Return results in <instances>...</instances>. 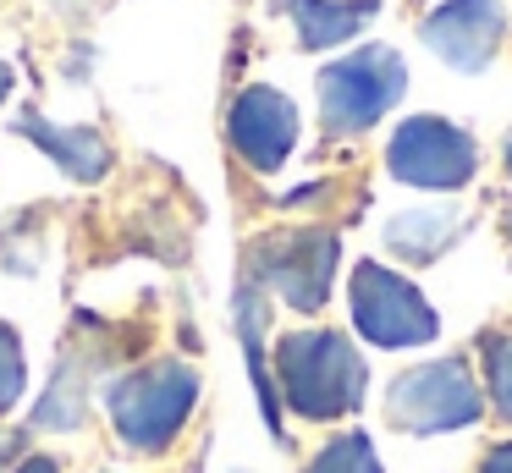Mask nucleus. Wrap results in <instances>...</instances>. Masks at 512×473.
Returning a JSON list of instances; mask_svg holds the SVG:
<instances>
[{"mask_svg":"<svg viewBox=\"0 0 512 473\" xmlns=\"http://www.w3.org/2000/svg\"><path fill=\"white\" fill-rule=\"evenodd\" d=\"M276 374H281V396L292 413L303 418H342L358 413L364 402L369 369L358 358V347L342 330H292L276 347Z\"/></svg>","mask_w":512,"mask_h":473,"instance_id":"f257e3e1","label":"nucleus"},{"mask_svg":"<svg viewBox=\"0 0 512 473\" xmlns=\"http://www.w3.org/2000/svg\"><path fill=\"white\" fill-rule=\"evenodd\" d=\"M485 413L479 380L468 358H435L419 369L397 374L386 391V418L408 435H446V429H468Z\"/></svg>","mask_w":512,"mask_h":473,"instance_id":"f03ea898","label":"nucleus"},{"mask_svg":"<svg viewBox=\"0 0 512 473\" xmlns=\"http://www.w3.org/2000/svg\"><path fill=\"white\" fill-rule=\"evenodd\" d=\"M199 402V374L188 363H149L111 385V418L133 451H160Z\"/></svg>","mask_w":512,"mask_h":473,"instance_id":"7ed1b4c3","label":"nucleus"},{"mask_svg":"<svg viewBox=\"0 0 512 473\" xmlns=\"http://www.w3.org/2000/svg\"><path fill=\"white\" fill-rule=\"evenodd\" d=\"M402 88H408L402 55L386 50V44H369V50L331 61L320 72V116L331 132H364L397 105Z\"/></svg>","mask_w":512,"mask_h":473,"instance_id":"20e7f679","label":"nucleus"},{"mask_svg":"<svg viewBox=\"0 0 512 473\" xmlns=\"http://www.w3.org/2000/svg\"><path fill=\"white\" fill-rule=\"evenodd\" d=\"M347 297H353L358 336L375 341V347H424V341H435V330H441V319L424 303L419 286L402 281L397 270H386V264H375V259L353 270Z\"/></svg>","mask_w":512,"mask_h":473,"instance_id":"39448f33","label":"nucleus"},{"mask_svg":"<svg viewBox=\"0 0 512 473\" xmlns=\"http://www.w3.org/2000/svg\"><path fill=\"white\" fill-rule=\"evenodd\" d=\"M386 165L397 182L408 187H435V193H452L474 176L479 154H474V138L463 127L441 116H408L397 132H391V149H386Z\"/></svg>","mask_w":512,"mask_h":473,"instance_id":"423d86ee","label":"nucleus"},{"mask_svg":"<svg viewBox=\"0 0 512 473\" xmlns=\"http://www.w3.org/2000/svg\"><path fill=\"white\" fill-rule=\"evenodd\" d=\"M336 237L331 231H287V237H270L259 248V275L287 297L292 308L314 314V308L331 297V275H336Z\"/></svg>","mask_w":512,"mask_h":473,"instance_id":"0eeeda50","label":"nucleus"},{"mask_svg":"<svg viewBox=\"0 0 512 473\" xmlns=\"http://www.w3.org/2000/svg\"><path fill=\"white\" fill-rule=\"evenodd\" d=\"M501 33H507V11L501 0H446L430 22H424V44L457 72H485L496 55Z\"/></svg>","mask_w":512,"mask_h":473,"instance_id":"6e6552de","label":"nucleus"},{"mask_svg":"<svg viewBox=\"0 0 512 473\" xmlns=\"http://www.w3.org/2000/svg\"><path fill=\"white\" fill-rule=\"evenodd\" d=\"M298 143V110L276 88H243L232 105V149L254 171H276Z\"/></svg>","mask_w":512,"mask_h":473,"instance_id":"1a4fd4ad","label":"nucleus"},{"mask_svg":"<svg viewBox=\"0 0 512 473\" xmlns=\"http://www.w3.org/2000/svg\"><path fill=\"white\" fill-rule=\"evenodd\" d=\"M287 11L298 22L303 50H331V44H347L375 17L380 0H287Z\"/></svg>","mask_w":512,"mask_h":473,"instance_id":"9d476101","label":"nucleus"},{"mask_svg":"<svg viewBox=\"0 0 512 473\" xmlns=\"http://www.w3.org/2000/svg\"><path fill=\"white\" fill-rule=\"evenodd\" d=\"M17 127H23L45 154H56V160L67 165V176H78V182H94V176H105V165H111L105 143L83 127H50V121H39V116H23Z\"/></svg>","mask_w":512,"mask_h":473,"instance_id":"9b49d317","label":"nucleus"},{"mask_svg":"<svg viewBox=\"0 0 512 473\" xmlns=\"http://www.w3.org/2000/svg\"><path fill=\"white\" fill-rule=\"evenodd\" d=\"M457 231V215L452 209H408L386 226V242L402 253V259H435V253L452 242Z\"/></svg>","mask_w":512,"mask_h":473,"instance_id":"f8f14e48","label":"nucleus"},{"mask_svg":"<svg viewBox=\"0 0 512 473\" xmlns=\"http://www.w3.org/2000/svg\"><path fill=\"white\" fill-rule=\"evenodd\" d=\"M303 473H386V468H380V457H375V440L353 429V435L325 440L320 457H314Z\"/></svg>","mask_w":512,"mask_h":473,"instance_id":"ddd939ff","label":"nucleus"},{"mask_svg":"<svg viewBox=\"0 0 512 473\" xmlns=\"http://www.w3.org/2000/svg\"><path fill=\"white\" fill-rule=\"evenodd\" d=\"M485 391H490V407L512 424V336L485 341Z\"/></svg>","mask_w":512,"mask_h":473,"instance_id":"4468645a","label":"nucleus"},{"mask_svg":"<svg viewBox=\"0 0 512 473\" xmlns=\"http://www.w3.org/2000/svg\"><path fill=\"white\" fill-rule=\"evenodd\" d=\"M78 413H83V407H78V385H72V363H67V369H61V380L45 391L39 424H50V429H72V424H78Z\"/></svg>","mask_w":512,"mask_h":473,"instance_id":"2eb2a0df","label":"nucleus"},{"mask_svg":"<svg viewBox=\"0 0 512 473\" xmlns=\"http://www.w3.org/2000/svg\"><path fill=\"white\" fill-rule=\"evenodd\" d=\"M23 396V341L12 325H0V413Z\"/></svg>","mask_w":512,"mask_h":473,"instance_id":"dca6fc26","label":"nucleus"},{"mask_svg":"<svg viewBox=\"0 0 512 473\" xmlns=\"http://www.w3.org/2000/svg\"><path fill=\"white\" fill-rule=\"evenodd\" d=\"M479 473H512V440L490 446V451H485V462H479Z\"/></svg>","mask_w":512,"mask_h":473,"instance_id":"f3484780","label":"nucleus"},{"mask_svg":"<svg viewBox=\"0 0 512 473\" xmlns=\"http://www.w3.org/2000/svg\"><path fill=\"white\" fill-rule=\"evenodd\" d=\"M17 473H56V462H50V457H28Z\"/></svg>","mask_w":512,"mask_h":473,"instance_id":"a211bd4d","label":"nucleus"},{"mask_svg":"<svg viewBox=\"0 0 512 473\" xmlns=\"http://www.w3.org/2000/svg\"><path fill=\"white\" fill-rule=\"evenodd\" d=\"M6 94H12V66L0 61V99H6Z\"/></svg>","mask_w":512,"mask_h":473,"instance_id":"6ab92c4d","label":"nucleus"},{"mask_svg":"<svg viewBox=\"0 0 512 473\" xmlns=\"http://www.w3.org/2000/svg\"><path fill=\"white\" fill-rule=\"evenodd\" d=\"M507 171H512V138H507Z\"/></svg>","mask_w":512,"mask_h":473,"instance_id":"aec40b11","label":"nucleus"}]
</instances>
